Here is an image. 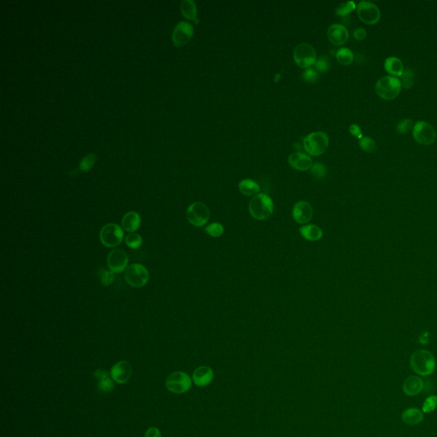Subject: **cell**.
Instances as JSON below:
<instances>
[{
    "label": "cell",
    "instance_id": "obj_4",
    "mask_svg": "<svg viewBox=\"0 0 437 437\" xmlns=\"http://www.w3.org/2000/svg\"><path fill=\"white\" fill-rule=\"evenodd\" d=\"M304 149L311 156H320L329 145V138L324 132H314L308 134L303 141Z\"/></svg>",
    "mask_w": 437,
    "mask_h": 437
},
{
    "label": "cell",
    "instance_id": "obj_2",
    "mask_svg": "<svg viewBox=\"0 0 437 437\" xmlns=\"http://www.w3.org/2000/svg\"><path fill=\"white\" fill-rule=\"evenodd\" d=\"M274 204L269 196L259 193L253 197L249 202V211L253 218L265 220L273 215Z\"/></svg>",
    "mask_w": 437,
    "mask_h": 437
},
{
    "label": "cell",
    "instance_id": "obj_30",
    "mask_svg": "<svg viewBox=\"0 0 437 437\" xmlns=\"http://www.w3.org/2000/svg\"><path fill=\"white\" fill-rule=\"evenodd\" d=\"M359 146L362 150L367 153H373L377 150V143L375 140L370 137H362L359 139Z\"/></svg>",
    "mask_w": 437,
    "mask_h": 437
},
{
    "label": "cell",
    "instance_id": "obj_32",
    "mask_svg": "<svg viewBox=\"0 0 437 437\" xmlns=\"http://www.w3.org/2000/svg\"><path fill=\"white\" fill-rule=\"evenodd\" d=\"M205 232L212 238H219L224 233V226L218 222H214L206 226Z\"/></svg>",
    "mask_w": 437,
    "mask_h": 437
},
{
    "label": "cell",
    "instance_id": "obj_36",
    "mask_svg": "<svg viewBox=\"0 0 437 437\" xmlns=\"http://www.w3.org/2000/svg\"><path fill=\"white\" fill-rule=\"evenodd\" d=\"M437 407V396H430L426 398L423 404L422 411L424 413H430L434 412Z\"/></svg>",
    "mask_w": 437,
    "mask_h": 437
},
{
    "label": "cell",
    "instance_id": "obj_12",
    "mask_svg": "<svg viewBox=\"0 0 437 437\" xmlns=\"http://www.w3.org/2000/svg\"><path fill=\"white\" fill-rule=\"evenodd\" d=\"M194 28L188 21H179L174 27L172 34V40L176 47H181L188 44L193 37Z\"/></svg>",
    "mask_w": 437,
    "mask_h": 437
},
{
    "label": "cell",
    "instance_id": "obj_26",
    "mask_svg": "<svg viewBox=\"0 0 437 437\" xmlns=\"http://www.w3.org/2000/svg\"><path fill=\"white\" fill-rule=\"evenodd\" d=\"M239 191L244 196H253V195L258 194L259 191V184L256 183V181L249 179H245L240 181L238 184Z\"/></svg>",
    "mask_w": 437,
    "mask_h": 437
},
{
    "label": "cell",
    "instance_id": "obj_13",
    "mask_svg": "<svg viewBox=\"0 0 437 437\" xmlns=\"http://www.w3.org/2000/svg\"><path fill=\"white\" fill-rule=\"evenodd\" d=\"M128 256L123 249H115L109 252L107 262L113 273H120L128 267Z\"/></svg>",
    "mask_w": 437,
    "mask_h": 437
},
{
    "label": "cell",
    "instance_id": "obj_7",
    "mask_svg": "<svg viewBox=\"0 0 437 437\" xmlns=\"http://www.w3.org/2000/svg\"><path fill=\"white\" fill-rule=\"evenodd\" d=\"M125 278L127 283L134 288L145 286L150 279V274L146 267L142 264H132L126 268Z\"/></svg>",
    "mask_w": 437,
    "mask_h": 437
},
{
    "label": "cell",
    "instance_id": "obj_31",
    "mask_svg": "<svg viewBox=\"0 0 437 437\" xmlns=\"http://www.w3.org/2000/svg\"><path fill=\"white\" fill-rule=\"evenodd\" d=\"M99 278L102 285L109 286L115 280V273L111 270L100 269L99 271Z\"/></svg>",
    "mask_w": 437,
    "mask_h": 437
},
{
    "label": "cell",
    "instance_id": "obj_42",
    "mask_svg": "<svg viewBox=\"0 0 437 437\" xmlns=\"http://www.w3.org/2000/svg\"><path fill=\"white\" fill-rule=\"evenodd\" d=\"M366 31L364 28H362V27H358L357 28L356 30L354 32V37L357 40H365V37H366Z\"/></svg>",
    "mask_w": 437,
    "mask_h": 437
},
{
    "label": "cell",
    "instance_id": "obj_27",
    "mask_svg": "<svg viewBox=\"0 0 437 437\" xmlns=\"http://www.w3.org/2000/svg\"><path fill=\"white\" fill-rule=\"evenodd\" d=\"M336 57H337L338 61L343 65L350 64L352 63V61H354V53L348 48L342 47L339 49L337 52Z\"/></svg>",
    "mask_w": 437,
    "mask_h": 437
},
{
    "label": "cell",
    "instance_id": "obj_29",
    "mask_svg": "<svg viewBox=\"0 0 437 437\" xmlns=\"http://www.w3.org/2000/svg\"><path fill=\"white\" fill-rule=\"evenodd\" d=\"M125 242L130 249H139L140 246L142 245L143 238L139 233L133 232V233H129L128 235L126 236Z\"/></svg>",
    "mask_w": 437,
    "mask_h": 437
},
{
    "label": "cell",
    "instance_id": "obj_9",
    "mask_svg": "<svg viewBox=\"0 0 437 437\" xmlns=\"http://www.w3.org/2000/svg\"><path fill=\"white\" fill-rule=\"evenodd\" d=\"M294 60L299 67L308 68L317 61V55L313 45L307 43L298 44L294 50Z\"/></svg>",
    "mask_w": 437,
    "mask_h": 437
},
{
    "label": "cell",
    "instance_id": "obj_38",
    "mask_svg": "<svg viewBox=\"0 0 437 437\" xmlns=\"http://www.w3.org/2000/svg\"><path fill=\"white\" fill-rule=\"evenodd\" d=\"M314 64H315V68H316L318 71L320 72V73H324V72L327 71L328 68H329L330 60L328 59L327 57L321 56L320 58L318 59Z\"/></svg>",
    "mask_w": 437,
    "mask_h": 437
},
{
    "label": "cell",
    "instance_id": "obj_40",
    "mask_svg": "<svg viewBox=\"0 0 437 437\" xmlns=\"http://www.w3.org/2000/svg\"><path fill=\"white\" fill-rule=\"evenodd\" d=\"M144 437H161V433L158 428L150 427L146 430Z\"/></svg>",
    "mask_w": 437,
    "mask_h": 437
},
{
    "label": "cell",
    "instance_id": "obj_37",
    "mask_svg": "<svg viewBox=\"0 0 437 437\" xmlns=\"http://www.w3.org/2000/svg\"><path fill=\"white\" fill-rule=\"evenodd\" d=\"M311 173L317 179H323L326 176V167L322 163H315L311 167Z\"/></svg>",
    "mask_w": 437,
    "mask_h": 437
},
{
    "label": "cell",
    "instance_id": "obj_21",
    "mask_svg": "<svg viewBox=\"0 0 437 437\" xmlns=\"http://www.w3.org/2000/svg\"><path fill=\"white\" fill-rule=\"evenodd\" d=\"M109 376H110V373L109 374V372L105 371V370H102V369H99V370H97L94 372L95 378L99 380L98 386H99V390L101 392H111L113 389H114V387H115L114 382L115 381Z\"/></svg>",
    "mask_w": 437,
    "mask_h": 437
},
{
    "label": "cell",
    "instance_id": "obj_25",
    "mask_svg": "<svg viewBox=\"0 0 437 437\" xmlns=\"http://www.w3.org/2000/svg\"><path fill=\"white\" fill-rule=\"evenodd\" d=\"M180 10L184 18L198 22V9L193 0H183L180 3Z\"/></svg>",
    "mask_w": 437,
    "mask_h": 437
},
{
    "label": "cell",
    "instance_id": "obj_19",
    "mask_svg": "<svg viewBox=\"0 0 437 437\" xmlns=\"http://www.w3.org/2000/svg\"><path fill=\"white\" fill-rule=\"evenodd\" d=\"M423 389V380L417 376H410L403 383V391L407 396H417Z\"/></svg>",
    "mask_w": 437,
    "mask_h": 437
},
{
    "label": "cell",
    "instance_id": "obj_14",
    "mask_svg": "<svg viewBox=\"0 0 437 437\" xmlns=\"http://www.w3.org/2000/svg\"><path fill=\"white\" fill-rule=\"evenodd\" d=\"M133 372L132 365L126 360H120L113 365L110 370V377L115 382L124 384L129 380Z\"/></svg>",
    "mask_w": 437,
    "mask_h": 437
},
{
    "label": "cell",
    "instance_id": "obj_5",
    "mask_svg": "<svg viewBox=\"0 0 437 437\" xmlns=\"http://www.w3.org/2000/svg\"><path fill=\"white\" fill-rule=\"evenodd\" d=\"M100 241L107 248L114 249L119 246L124 238V231L121 226L115 223L104 225L99 233Z\"/></svg>",
    "mask_w": 437,
    "mask_h": 437
},
{
    "label": "cell",
    "instance_id": "obj_24",
    "mask_svg": "<svg viewBox=\"0 0 437 437\" xmlns=\"http://www.w3.org/2000/svg\"><path fill=\"white\" fill-rule=\"evenodd\" d=\"M384 68L389 75L401 76L404 72V65L399 58L389 57L384 61Z\"/></svg>",
    "mask_w": 437,
    "mask_h": 437
},
{
    "label": "cell",
    "instance_id": "obj_33",
    "mask_svg": "<svg viewBox=\"0 0 437 437\" xmlns=\"http://www.w3.org/2000/svg\"><path fill=\"white\" fill-rule=\"evenodd\" d=\"M401 85L405 89H409L412 87L414 83V73L412 69L407 68L404 69L402 75H401Z\"/></svg>",
    "mask_w": 437,
    "mask_h": 437
},
{
    "label": "cell",
    "instance_id": "obj_17",
    "mask_svg": "<svg viewBox=\"0 0 437 437\" xmlns=\"http://www.w3.org/2000/svg\"><path fill=\"white\" fill-rule=\"evenodd\" d=\"M288 162L290 167L297 171H307L313 166L311 157L301 152L291 154L288 158Z\"/></svg>",
    "mask_w": 437,
    "mask_h": 437
},
{
    "label": "cell",
    "instance_id": "obj_34",
    "mask_svg": "<svg viewBox=\"0 0 437 437\" xmlns=\"http://www.w3.org/2000/svg\"><path fill=\"white\" fill-rule=\"evenodd\" d=\"M355 8H356L355 3L354 2H352V1H348V2H345V3L339 4L336 11H337V14H338V16L344 17V16H347L348 14L351 13L352 11L355 10Z\"/></svg>",
    "mask_w": 437,
    "mask_h": 437
},
{
    "label": "cell",
    "instance_id": "obj_28",
    "mask_svg": "<svg viewBox=\"0 0 437 437\" xmlns=\"http://www.w3.org/2000/svg\"><path fill=\"white\" fill-rule=\"evenodd\" d=\"M97 156L95 154H90L85 156L79 164L78 170L80 172H88L91 170L96 161H97Z\"/></svg>",
    "mask_w": 437,
    "mask_h": 437
},
{
    "label": "cell",
    "instance_id": "obj_20",
    "mask_svg": "<svg viewBox=\"0 0 437 437\" xmlns=\"http://www.w3.org/2000/svg\"><path fill=\"white\" fill-rule=\"evenodd\" d=\"M140 225H141V217L139 214L137 212H127L121 219V227L130 233L136 232L137 230L139 228Z\"/></svg>",
    "mask_w": 437,
    "mask_h": 437
},
{
    "label": "cell",
    "instance_id": "obj_8",
    "mask_svg": "<svg viewBox=\"0 0 437 437\" xmlns=\"http://www.w3.org/2000/svg\"><path fill=\"white\" fill-rule=\"evenodd\" d=\"M165 385L168 391L174 394H184L190 390L191 379L187 373L184 372H173L167 377Z\"/></svg>",
    "mask_w": 437,
    "mask_h": 437
},
{
    "label": "cell",
    "instance_id": "obj_3",
    "mask_svg": "<svg viewBox=\"0 0 437 437\" xmlns=\"http://www.w3.org/2000/svg\"><path fill=\"white\" fill-rule=\"evenodd\" d=\"M401 82L395 76H383L379 79L375 85L377 94L386 100H392L399 95L401 91Z\"/></svg>",
    "mask_w": 437,
    "mask_h": 437
},
{
    "label": "cell",
    "instance_id": "obj_41",
    "mask_svg": "<svg viewBox=\"0 0 437 437\" xmlns=\"http://www.w3.org/2000/svg\"><path fill=\"white\" fill-rule=\"evenodd\" d=\"M349 132L351 133L352 135H354V136L357 137L359 139H361L363 135H362V131L360 129V127L358 126V125H356V124H353L349 127Z\"/></svg>",
    "mask_w": 437,
    "mask_h": 437
},
{
    "label": "cell",
    "instance_id": "obj_18",
    "mask_svg": "<svg viewBox=\"0 0 437 437\" xmlns=\"http://www.w3.org/2000/svg\"><path fill=\"white\" fill-rule=\"evenodd\" d=\"M214 378V371L209 366L202 365L195 370L192 375L193 382L198 387H205L210 384Z\"/></svg>",
    "mask_w": 437,
    "mask_h": 437
},
{
    "label": "cell",
    "instance_id": "obj_11",
    "mask_svg": "<svg viewBox=\"0 0 437 437\" xmlns=\"http://www.w3.org/2000/svg\"><path fill=\"white\" fill-rule=\"evenodd\" d=\"M357 13L360 20L365 23L372 25L378 22L381 12L375 3L369 1H361L357 5Z\"/></svg>",
    "mask_w": 437,
    "mask_h": 437
},
{
    "label": "cell",
    "instance_id": "obj_22",
    "mask_svg": "<svg viewBox=\"0 0 437 437\" xmlns=\"http://www.w3.org/2000/svg\"><path fill=\"white\" fill-rule=\"evenodd\" d=\"M300 235L307 241L316 242L322 238L323 231L316 225H306L299 229Z\"/></svg>",
    "mask_w": 437,
    "mask_h": 437
},
{
    "label": "cell",
    "instance_id": "obj_16",
    "mask_svg": "<svg viewBox=\"0 0 437 437\" xmlns=\"http://www.w3.org/2000/svg\"><path fill=\"white\" fill-rule=\"evenodd\" d=\"M327 36L329 40L336 45H341L347 42L349 37L348 31L341 24H333L329 27L327 31Z\"/></svg>",
    "mask_w": 437,
    "mask_h": 437
},
{
    "label": "cell",
    "instance_id": "obj_10",
    "mask_svg": "<svg viewBox=\"0 0 437 437\" xmlns=\"http://www.w3.org/2000/svg\"><path fill=\"white\" fill-rule=\"evenodd\" d=\"M413 136L417 143L422 145H430L436 141L437 133L430 123L419 120L414 124Z\"/></svg>",
    "mask_w": 437,
    "mask_h": 437
},
{
    "label": "cell",
    "instance_id": "obj_23",
    "mask_svg": "<svg viewBox=\"0 0 437 437\" xmlns=\"http://www.w3.org/2000/svg\"><path fill=\"white\" fill-rule=\"evenodd\" d=\"M401 418H402L403 422L406 423V424H410V425L419 424L423 420V411L415 408V407L407 408L401 414Z\"/></svg>",
    "mask_w": 437,
    "mask_h": 437
},
{
    "label": "cell",
    "instance_id": "obj_39",
    "mask_svg": "<svg viewBox=\"0 0 437 437\" xmlns=\"http://www.w3.org/2000/svg\"><path fill=\"white\" fill-rule=\"evenodd\" d=\"M302 76L306 81L310 82V83L316 81L318 77L317 72L312 68H306L302 73Z\"/></svg>",
    "mask_w": 437,
    "mask_h": 437
},
{
    "label": "cell",
    "instance_id": "obj_1",
    "mask_svg": "<svg viewBox=\"0 0 437 437\" xmlns=\"http://www.w3.org/2000/svg\"><path fill=\"white\" fill-rule=\"evenodd\" d=\"M410 365L417 375H431L437 367V360L431 352L419 349L414 352L410 358Z\"/></svg>",
    "mask_w": 437,
    "mask_h": 437
},
{
    "label": "cell",
    "instance_id": "obj_6",
    "mask_svg": "<svg viewBox=\"0 0 437 437\" xmlns=\"http://www.w3.org/2000/svg\"><path fill=\"white\" fill-rule=\"evenodd\" d=\"M186 217L190 224L196 227H201L207 224L210 217L208 206L201 201H195L187 208Z\"/></svg>",
    "mask_w": 437,
    "mask_h": 437
},
{
    "label": "cell",
    "instance_id": "obj_15",
    "mask_svg": "<svg viewBox=\"0 0 437 437\" xmlns=\"http://www.w3.org/2000/svg\"><path fill=\"white\" fill-rule=\"evenodd\" d=\"M313 208L306 201H297L292 208V217L298 224H305L313 218Z\"/></svg>",
    "mask_w": 437,
    "mask_h": 437
},
{
    "label": "cell",
    "instance_id": "obj_35",
    "mask_svg": "<svg viewBox=\"0 0 437 437\" xmlns=\"http://www.w3.org/2000/svg\"><path fill=\"white\" fill-rule=\"evenodd\" d=\"M413 126H414V124H413V119H403L397 124L396 132L399 134H406V133H409L411 130H413Z\"/></svg>",
    "mask_w": 437,
    "mask_h": 437
}]
</instances>
